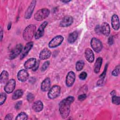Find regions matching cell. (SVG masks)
<instances>
[{"instance_id": "3", "label": "cell", "mask_w": 120, "mask_h": 120, "mask_svg": "<svg viewBox=\"0 0 120 120\" xmlns=\"http://www.w3.org/2000/svg\"><path fill=\"white\" fill-rule=\"evenodd\" d=\"M50 14V10L46 8L38 10L34 15V19L38 21H41L48 16Z\"/></svg>"}, {"instance_id": "11", "label": "cell", "mask_w": 120, "mask_h": 120, "mask_svg": "<svg viewBox=\"0 0 120 120\" xmlns=\"http://www.w3.org/2000/svg\"><path fill=\"white\" fill-rule=\"evenodd\" d=\"M36 0H33L31 1V2L30 3V5H29V7L27 9V10L25 13L24 17H25V19H29L31 17V16L32 15L33 10L34 9L35 7L36 6Z\"/></svg>"}, {"instance_id": "43", "label": "cell", "mask_w": 120, "mask_h": 120, "mask_svg": "<svg viewBox=\"0 0 120 120\" xmlns=\"http://www.w3.org/2000/svg\"><path fill=\"white\" fill-rule=\"evenodd\" d=\"M0 35H1V41L2 40V38H3V31L2 30H1V31H0Z\"/></svg>"}, {"instance_id": "35", "label": "cell", "mask_w": 120, "mask_h": 120, "mask_svg": "<svg viewBox=\"0 0 120 120\" xmlns=\"http://www.w3.org/2000/svg\"><path fill=\"white\" fill-rule=\"evenodd\" d=\"M87 97V96L85 94H82L81 95H80L78 97V99L80 101H82L83 100H84Z\"/></svg>"}, {"instance_id": "37", "label": "cell", "mask_w": 120, "mask_h": 120, "mask_svg": "<svg viewBox=\"0 0 120 120\" xmlns=\"http://www.w3.org/2000/svg\"><path fill=\"white\" fill-rule=\"evenodd\" d=\"M39 60H38V61H37V62H36L35 66L32 68V70L34 71L37 70L39 67Z\"/></svg>"}, {"instance_id": "15", "label": "cell", "mask_w": 120, "mask_h": 120, "mask_svg": "<svg viewBox=\"0 0 120 120\" xmlns=\"http://www.w3.org/2000/svg\"><path fill=\"white\" fill-rule=\"evenodd\" d=\"M85 57L86 60L90 62H92L94 60V55L93 51L90 48H87L85 49L84 52Z\"/></svg>"}, {"instance_id": "24", "label": "cell", "mask_w": 120, "mask_h": 120, "mask_svg": "<svg viewBox=\"0 0 120 120\" xmlns=\"http://www.w3.org/2000/svg\"><path fill=\"white\" fill-rule=\"evenodd\" d=\"M102 63V58L101 57H98L94 65V72L95 73L97 74L99 73L100 70V68H101Z\"/></svg>"}, {"instance_id": "8", "label": "cell", "mask_w": 120, "mask_h": 120, "mask_svg": "<svg viewBox=\"0 0 120 120\" xmlns=\"http://www.w3.org/2000/svg\"><path fill=\"white\" fill-rule=\"evenodd\" d=\"M15 86V81L14 79H11L9 80L4 87V90L8 94L12 93Z\"/></svg>"}, {"instance_id": "32", "label": "cell", "mask_w": 120, "mask_h": 120, "mask_svg": "<svg viewBox=\"0 0 120 120\" xmlns=\"http://www.w3.org/2000/svg\"><path fill=\"white\" fill-rule=\"evenodd\" d=\"M107 67H108V64H106L105 65V68H104V70L103 73H102V74H101V75L99 76V77H100V78L101 79L104 80V78H105V75H106Z\"/></svg>"}, {"instance_id": "26", "label": "cell", "mask_w": 120, "mask_h": 120, "mask_svg": "<svg viewBox=\"0 0 120 120\" xmlns=\"http://www.w3.org/2000/svg\"><path fill=\"white\" fill-rule=\"evenodd\" d=\"M84 66V62L83 61H82V60H78L76 62V66H75L76 70L78 71H80L82 70V68H83Z\"/></svg>"}, {"instance_id": "27", "label": "cell", "mask_w": 120, "mask_h": 120, "mask_svg": "<svg viewBox=\"0 0 120 120\" xmlns=\"http://www.w3.org/2000/svg\"><path fill=\"white\" fill-rule=\"evenodd\" d=\"M28 119V116L24 112H21L16 116V120H26Z\"/></svg>"}, {"instance_id": "17", "label": "cell", "mask_w": 120, "mask_h": 120, "mask_svg": "<svg viewBox=\"0 0 120 120\" xmlns=\"http://www.w3.org/2000/svg\"><path fill=\"white\" fill-rule=\"evenodd\" d=\"M51 86V81L49 78H46L43 80L41 85V90L45 92L50 89Z\"/></svg>"}, {"instance_id": "29", "label": "cell", "mask_w": 120, "mask_h": 120, "mask_svg": "<svg viewBox=\"0 0 120 120\" xmlns=\"http://www.w3.org/2000/svg\"><path fill=\"white\" fill-rule=\"evenodd\" d=\"M120 65H118L115 68L113 69V70L112 71V75H113V76H118V75H119L120 74Z\"/></svg>"}, {"instance_id": "25", "label": "cell", "mask_w": 120, "mask_h": 120, "mask_svg": "<svg viewBox=\"0 0 120 120\" xmlns=\"http://www.w3.org/2000/svg\"><path fill=\"white\" fill-rule=\"evenodd\" d=\"M23 93V91L21 89L16 90L13 94L12 99L14 100H16L20 98L22 96Z\"/></svg>"}, {"instance_id": "28", "label": "cell", "mask_w": 120, "mask_h": 120, "mask_svg": "<svg viewBox=\"0 0 120 120\" xmlns=\"http://www.w3.org/2000/svg\"><path fill=\"white\" fill-rule=\"evenodd\" d=\"M112 103L116 105H119L120 104V97L116 96L115 95H113L112 97Z\"/></svg>"}, {"instance_id": "38", "label": "cell", "mask_w": 120, "mask_h": 120, "mask_svg": "<svg viewBox=\"0 0 120 120\" xmlns=\"http://www.w3.org/2000/svg\"><path fill=\"white\" fill-rule=\"evenodd\" d=\"M108 44L110 45H112V44H113V38L112 36H110L108 38Z\"/></svg>"}, {"instance_id": "13", "label": "cell", "mask_w": 120, "mask_h": 120, "mask_svg": "<svg viewBox=\"0 0 120 120\" xmlns=\"http://www.w3.org/2000/svg\"><path fill=\"white\" fill-rule=\"evenodd\" d=\"M33 45V42H29L26 44L25 46H24V48L22 50L21 52V54L20 56V59H23L28 53L29 51L31 50V48L32 47Z\"/></svg>"}, {"instance_id": "14", "label": "cell", "mask_w": 120, "mask_h": 120, "mask_svg": "<svg viewBox=\"0 0 120 120\" xmlns=\"http://www.w3.org/2000/svg\"><path fill=\"white\" fill-rule=\"evenodd\" d=\"M29 73L25 69H22L20 70L17 74L18 79L22 82L26 81L29 78Z\"/></svg>"}, {"instance_id": "20", "label": "cell", "mask_w": 120, "mask_h": 120, "mask_svg": "<svg viewBox=\"0 0 120 120\" xmlns=\"http://www.w3.org/2000/svg\"><path fill=\"white\" fill-rule=\"evenodd\" d=\"M37 62V60L35 58H30L28 59L24 63V66L26 69H29L32 68L35 65Z\"/></svg>"}, {"instance_id": "2", "label": "cell", "mask_w": 120, "mask_h": 120, "mask_svg": "<svg viewBox=\"0 0 120 120\" xmlns=\"http://www.w3.org/2000/svg\"><path fill=\"white\" fill-rule=\"evenodd\" d=\"M36 27L33 24L29 25L27 26L23 32V38L24 39L27 41H30L35 35Z\"/></svg>"}, {"instance_id": "12", "label": "cell", "mask_w": 120, "mask_h": 120, "mask_svg": "<svg viewBox=\"0 0 120 120\" xmlns=\"http://www.w3.org/2000/svg\"><path fill=\"white\" fill-rule=\"evenodd\" d=\"M73 22V18L70 15L65 16L61 21L60 25L61 27H66L71 25Z\"/></svg>"}, {"instance_id": "34", "label": "cell", "mask_w": 120, "mask_h": 120, "mask_svg": "<svg viewBox=\"0 0 120 120\" xmlns=\"http://www.w3.org/2000/svg\"><path fill=\"white\" fill-rule=\"evenodd\" d=\"M87 74L86 72H82L79 75V77L81 80H85L86 79V78L87 77Z\"/></svg>"}, {"instance_id": "6", "label": "cell", "mask_w": 120, "mask_h": 120, "mask_svg": "<svg viewBox=\"0 0 120 120\" xmlns=\"http://www.w3.org/2000/svg\"><path fill=\"white\" fill-rule=\"evenodd\" d=\"M64 38L60 35H58L53 38L49 43L48 46L50 48H55L59 46L63 42Z\"/></svg>"}, {"instance_id": "45", "label": "cell", "mask_w": 120, "mask_h": 120, "mask_svg": "<svg viewBox=\"0 0 120 120\" xmlns=\"http://www.w3.org/2000/svg\"><path fill=\"white\" fill-rule=\"evenodd\" d=\"M70 0H63V1H62V2H64V3H68V2H70Z\"/></svg>"}, {"instance_id": "7", "label": "cell", "mask_w": 120, "mask_h": 120, "mask_svg": "<svg viewBox=\"0 0 120 120\" xmlns=\"http://www.w3.org/2000/svg\"><path fill=\"white\" fill-rule=\"evenodd\" d=\"M23 46L21 44H17L14 48L11 51L9 54V59L13 60L17 57L18 55L22 52Z\"/></svg>"}, {"instance_id": "18", "label": "cell", "mask_w": 120, "mask_h": 120, "mask_svg": "<svg viewBox=\"0 0 120 120\" xmlns=\"http://www.w3.org/2000/svg\"><path fill=\"white\" fill-rule=\"evenodd\" d=\"M51 55V51L47 48L43 49L39 54V58L41 60H45L49 58Z\"/></svg>"}, {"instance_id": "9", "label": "cell", "mask_w": 120, "mask_h": 120, "mask_svg": "<svg viewBox=\"0 0 120 120\" xmlns=\"http://www.w3.org/2000/svg\"><path fill=\"white\" fill-rule=\"evenodd\" d=\"M75 79V73L72 71H69L66 76V84L68 87H71L74 84Z\"/></svg>"}, {"instance_id": "31", "label": "cell", "mask_w": 120, "mask_h": 120, "mask_svg": "<svg viewBox=\"0 0 120 120\" xmlns=\"http://www.w3.org/2000/svg\"><path fill=\"white\" fill-rule=\"evenodd\" d=\"M7 96L5 93H1L0 96V105H2L6 99Z\"/></svg>"}, {"instance_id": "40", "label": "cell", "mask_w": 120, "mask_h": 120, "mask_svg": "<svg viewBox=\"0 0 120 120\" xmlns=\"http://www.w3.org/2000/svg\"><path fill=\"white\" fill-rule=\"evenodd\" d=\"M22 102L21 101H20L18 102L16 104V105H15V109H17V110L19 109L20 108V107H21V105H22Z\"/></svg>"}, {"instance_id": "39", "label": "cell", "mask_w": 120, "mask_h": 120, "mask_svg": "<svg viewBox=\"0 0 120 120\" xmlns=\"http://www.w3.org/2000/svg\"><path fill=\"white\" fill-rule=\"evenodd\" d=\"M13 119V115L11 113L7 115L5 118V120H11Z\"/></svg>"}, {"instance_id": "42", "label": "cell", "mask_w": 120, "mask_h": 120, "mask_svg": "<svg viewBox=\"0 0 120 120\" xmlns=\"http://www.w3.org/2000/svg\"><path fill=\"white\" fill-rule=\"evenodd\" d=\"M11 25H12V23L11 22H9L8 23V26H7V28H8V30H9L11 28Z\"/></svg>"}, {"instance_id": "21", "label": "cell", "mask_w": 120, "mask_h": 120, "mask_svg": "<svg viewBox=\"0 0 120 120\" xmlns=\"http://www.w3.org/2000/svg\"><path fill=\"white\" fill-rule=\"evenodd\" d=\"M32 108L36 112H39L43 108V104L40 100L36 101L34 103Z\"/></svg>"}, {"instance_id": "30", "label": "cell", "mask_w": 120, "mask_h": 120, "mask_svg": "<svg viewBox=\"0 0 120 120\" xmlns=\"http://www.w3.org/2000/svg\"><path fill=\"white\" fill-rule=\"evenodd\" d=\"M49 64H50V62L49 61H45L42 66L41 67V71L42 72H44L45 71V70H46V69L48 68V67H49Z\"/></svg>"}, {"instance_id": "16", "label": "cell", "mask_w": 120, "mask_h": 120, "mask_svg": "<svg viewBox=\"0 0 120 120\" xmlns=\"http://www.w3.org/2000/svg\"><path fill=\"white\" fill-rule=\"evenodd\" d=\"M111 23L112 28L115 30H118L120 28L119 19L118 15L116 14L113 15L112 16L111 20Z\"/></svg>"}, {"instance_id": "19", "label": "cell", "mask_w": 120, "mask_h": 120, "mask_svg": "<svg viewBox=\"0 0 120 120\" xmlns=\"http://www.w3.org/2000/svg\"><path fill=\"white\" fill-rule=\"evenodd\" d=\"M101 27V33L106 36H108L110 33V28L109 25L106 22H104Z\"/></svg>"}, {"instance_id": "41", "label": "cell", "mask_w": 120, "mask_h": 120, "mask_svg": "<svg viewBox=\"0 0 120 120\" xmlns=\"http://www.w3.org/2000/svg\"><path fill=\"white\" fill-rule=\"evenodd\" d=\"M103 80L100 79L98 81V82H97V85H98V86H100V85H101L102 84V83H103Z\"/></svg>"}, {"instance_id": "44", "label": "cell", "mask_w": 120, "mask_h": 120, "mask_svg": "<svg viewBox=\"0 0 120 120\" xmlns=\"http://www.w3.org/2000/svg\"><path fill=\"white\" fill-rule=\"evenodd\" d=\"M115 94V90H112V92L111 93V94L112 95H114V94Z\"/></svg>"}, {"instance_id": "5", "label": "cell", "mask_w": 120, "mask_h": 120, "mask_svg": "<svg viewBox=\"0 0 120 120\" xmlns=\"http://www.w3.org/2000/svg\"><path fill=\"white\" fill-rule=\"evenodd\" d=\"M92 49L97 52H99L102 49V44L100 40L96 38H93L90 41Z\"/></svg>"}, {"instance_id": "33", "label": "cell", "mask_w": 120, "mask_h": 120, "mask_svg": "<svg viewBox=\"0 0 120 120\" xmlns=\"http://www.w3.org/2000/svg\"><path fill=\"white\" fill-rule=\"evenodd\" d=\"M27 99L29 102H31L34 99V96L32 93H29L27 96Z\"/></svg>"}, {"instance_id": "4", "label": "cell", "mask_w": 120, "mask_h": 120, "mask_svg": "<svg viewBox=\"0 0 120 120\" xmlns=\"http://www.w3.org/2000/svg\"><path fill=\"white\" fill-rule=\"evenodd\" d=\"M60 93V87L59 85H53L49 90L48 97L52 99L57 98Z\"/></svg>"}, {"instance_id": "1", "label": "cell", "mask_w": 120, "mask_h": 120, "mask_svg": "<svg viewBox=\"0 0 120 120\" xmlns=\"http://www.w3.org/2000/svg\"><path fill=\"white\" fill-rule=\"evenodd\" d=\"M74 101L73 96H68L62 100L59 104V112L62 118L68 117L70 112V105Z\"/></svg>"}, {"instance_id": "22", "label": "cell", "mask_w": 120, "mask_h": 120, "mask_svg": "<svg viewBox=\"0 0 120 120\" xmlns=\"http://www.w3.org/2000/svg\"><path fill=\"white\" fill-rule=\"evenodd\" d=\"M78 33L77 31H74L71 33L68 38V41L70 44H72L74 43L77 39L78 37Z\"/></svg>"}, {"instance_id": "23", "label": "cell", "mask_w": 120, "mask_h": 120, "mask_svg": "<svg viewBox=\"0 0 120 120\" xmlns=\"http://www.w3.org/2000/svg\"><path fill=\"white\" fill-rule=\"evenodd\" d=\"M8 79V73L6 70H3L0 76V82L1 83H7Z\"/></svg>"}, {"instance_id": "36", "label": "cell", "mask_w": 120, "mask_h": 120, "mask_svg": "<svg viewBox=\"0 0 120 120\" xmlns=\"http://www.w3.org/2000/svg\"><path fill=\"white\" fill-rule=\"evenodd\" d=\"M95 31L96 33L97 34H100L101 33V27L100 25H98L96 26L95 29Z\"/></svg>"}, {"instance_id": "10", "label": "cell", "mask_w": 120, "mask_h": 120, "mask_svg": "<svg viewBox=\"0 0 120 120\" xmlns=\"http://www.w3.org/2000/svg\"><path fill=\"white\" fill-rule=\"evenodd\" d=\"M48 24V22L46 21H45L43 22L39 27L38 30L35 33V38L36 39H39L41 37H42L44 33V29L46 27Z\"/></svg>"}]
</instances>
